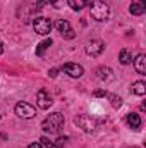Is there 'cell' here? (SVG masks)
Returning a JSON list of instances; mask_svg holds the SVG:
<instances>
[{
  "instance_id": "obj_27",
  "label": "cell",
  "mask_w": 146,
  "mask_h": 148,
  "mask_svg": "<svg viewBox=\"0 0 146 148\" xmlns=\"http://www.w3.org/2000/svg\"><path fill=\"white\" fill-rule=\"evenodd\" d=\"M48 2H50V3H55V2H57V0H48Z\"/></svg>"
},
{
  "instance_id": "obj_10",
  "label": "cell",
  "mask_w": 146,
  "mask_h": 148,
  "mask_svg": "<svg viewBox=\"0 0 146 148\" xmlns=\"http://www.w3.org/2000/svg\"><path fill=\"white\" fill-rule=\"evenodd\" d=\"M134 67L139 74H146V55L145 53H139L134 60Z\"/></svg>"
},
{
  "instance_id": "obj_12",
  "label": "cell",
  "mask_w": 146,
  "mask_h": 148,
  "mask_svg": "<svg viewBox=\"0 0 146 148\" xmlns=\"http://www.w3.org/2000/svg\"><path fill=\"white\" fill-rule=\"evenodd\" d=\"M131 91H132L134 95L143 97V95L146 93V83H145V81H136V83L131 86Z\"/></svg>"
},
{
  "instance_id": "obj_25",
  "label": "cell",
  "mask_w": 146,
  "mask_h": 148,
  "mask_svg": "<svg viewBox=\"0 0 146 148\" xmlns=\"http://www.w3.org/2000/svg\"><path fill=\"white\" fill-rule=\"evenodd\" d=\"M132 3H138V5H145V0H132Z\"/></svg>"
},
{
  "instance_id": "obj_2",
  "label": "cell",
  "mask_w": 146,
  "mask_h": 148,
  "mask_svg": "<svg viewBox=\"0 0 146 148\" xmlns=\"http://www.w3.org/2000/svg\"><path fill=\"white\" fill-rule=\"evenodd\" d=\"M62 124H64V115L60 112H53L41 122V129L50 131V133H57L62 127Z\"/></svg>"
},
{
  "instance_id": "obj_26",
  "label": "cell",
  "mask_w": 146,
  "mask_h": 148,
  "mask_svg": "<svg viewBox=\"0 0 146 148\" xmlns=\"http://www.w3.org/2000/svg\"><path fill=\"white\" fill-rule=\"evenodd\" d=\"M3 52V45H2V41H0V53Z\"/></svg>"
},
{
  "instance_id": "obj_15",
  "label": "cell",
  "mask_w": 146,
  "mask_h": 148,
  "mask_svg": "<svg viewBox=\"0 0 146 148\" xmlns=\"http://www.w3.org/2000/svg\"><path fill=\"white\" fill-rule=\"evenodd\" d=\"M57 29L60 31V33H65V31H69L71 29V24H69V21H65V19H60V21H57Z\"/></svg>"
},
{
  "instance_id": "obj_9",
  "label": "cell",
  "mask_w": 146,
  "mask_h": 148,
  "mask_svg": "<svg viewBox=\"0 0 146 148\" xmlns=\"http://www.w3.org/2000/svg\"><path fill=\"white\" fill-rule=\"evenodd\" d=\"M126 121H127V126H129L131 129H139V127H141V117H139L138 114H134V112L127 114V115H126Z\"/></svg>"
},
{
  "instance_id": "obj_11",
  "label": "cell",
  "mask_w": 146,
  "mask_h": 148,
  "mask_svg": "<svg viewBox=\"0 0 146 148\" xmlns=\"http://www.w3.org/2000/svg\"><path fill=\"white\" fill-rule=\"evenodd\" d=\"M119 60H120V64H122V66H127V64H131V62H132V53H131L127 48H122V50H120V53H119Z\"/></svg>"
},
{
  "instance_id": "obj_8",
  "label": "cell",
  "mask_w": 146,
  "mask_h": 148,
  "mask_svg": "<svg viewBox=\"0 0 146 148\" xmlns=\"http://www.w3.org/2000/svg\"><path fill=\"white\" fill-rule=\"evenodd\" d=\"M62 71H65L71 77H81L83 73H84V69H83L79 64H72V62L64 64V66H62Z\"/></svg>"
},
{
  "instance_id": "obj_6",
  "label": "cell",
  "mask_w": 146,
  "mask_h": 148,
  "mask_svg": "<svg viewBox=\"0 0 146 148\" xmlns=\"http://www.w3.org/2000/svg\"><path fill=\"white\" fill-rule=\"evenodd\" d=\"M36 103L40 109H43V110H46V109H50L52 105H53V98H52V95L46 91V90H40L36 95Z\"/></svg>"
},
{
  "instance_id": "obj_5",
  "label": "cell",
  "mask_w": 146,
  "mask_h": 148,
  "mask_svg": "<svg viewBox=\"0 0 146 148\" xmlns=\"http://www.w3.org/2000/svg\"><path fill=\"white\" fill-rule=\"evenodd\" d=\"M33 28L38 35H48L52 31V21L46 17H36L33 21Z\"/></svg>"
},
{
  "instance_id": "obj_17",
  "label": "cell",
  "mask_w": 146,
  "mask_h": 148,
  "mask_svg": "<svg viewBox=\"0 0 146 148\" xmlns=\"http://www.w3.org/2000/svg\"><path fill=\"white\" fill-rule=\"evenodd\" d=\"M67 3L71 5V9H74V10H81L86 5V0H67Z\"/></svg>"
},
{
  "instance_id": "obj_20",
  "label": "cell",
  "mask_w": 146,
  "mask_h": 148,
  "mask_svg": "<svg viewBox=\"0 0 146 148\" xmlns=\"http://www.w3.org/2000/svg\"><path fill=\"white\" fill-rule=\"evenodd\" d=\"M40 141H41V145H45V147H48V148H53V143H52V141H50L48 138H45V136H43V138H41Z\"/></svg>"
},
{
  "instance_id": "obj_16",
  "label": "cell",
  "mask_w": 146,
  "mask_h": 148,
  "mask_svg": "<svg viewBox=\"0 0 146 148\" xmlns=\"http://www.w3.org/2000/svg\"><path fill=\"white\" fill-rule=\"evenodd\" d=\"M129 10H131V14H132V16H141V14H145L146 7H145V5H138V3H132Z\"/></svg>"
},
{
  "instance_id": "obj_4",
  "label": "cell",
  "mask_w": 146,
  "mask_h": 148,
  "mask_svg": "<svg viewBox=\"0 0 146 148\" xmlns=\"http://www.w3.org/2000/svg\"><path fill=\"white\" fill-rule=\"evenodd\" d=\"M14 110H16V115L23 117V119H33V117L36 115V109H35L33 105L26 103V102H19Z\"/></svg>"
},
{
  "instance_id": "obj_28",
  "label": "cell",
  "mask_w": 146,
  "mask_h": 148,
  "mask_svg": "<svg viewBox=\"0 0 146 148\" xmlns=\"http://www.w3.org/2000/svg\"><path fill=\"white\" fill-rule=\"evenodd\" d=\"M132 148H138V147H132Z\"/></svg>"
},
{
  "instance_id": "obj_19",
  "label": "cell",
  "mask_w": 146,
  "mask_h": 148,
  "mask_svg": "<svg viewBox=\"0 0 146 148\" xmlns=\"http://www.w3.org/2000/svg\"><path fill=\"white\" fill-rule=\"evenodd\" d=\"M67 140H69V138H65V136H64V138H59V140L53 143V148H64L65 143H67Z\"/></svg>"
},
{
  "instance_id": "obj_24",
  "label": "cell",
  "mask_w": 146,
  "mask_h": 148,
  "mask_svg": "<svg viewBox=\"0 0 146 148\" xmlns=\"http://www.w3.org/2000/svg\"><path fill=\"white\" fill-rule=\"evenodd\" d=\"M28 148H43V145H41V143H31Z\"/></svg>"
},
{
  "instance_id": "obj_23",
  "label": "cell",
  "mask_w": 146,
  "mask_h": 148,
  "mask_svg": "<svg viewBox=\"0 0 146 148\" xmlns=\"http://www.w3.org/2000/svg\"><path fill=\"white\" fill-rule=\"evenodd\" d=\"M57 73H59V69H52V71L48 73V76H50V77H55V76H57Z\"/></svg>"
},
{
  "instance_id": "obj_21",
  "label": "cell",
  "mask_w": 146,
  "mask_h": 148,
  "mask_svg": "<svg viewBox=\"0 0 146 148\" xmlns=\"http://www.w3.org/2000/svg\"><path fill=\"white\" fill-rule=\"evenodd\" d=\"M62 36H64V38H67V40H71V38H74L76 35H74V31H72V29H69V31L62 33Z\"/></svg>"
},
{
  "instance_id": "obj_7",
  "label": "cell",
  "mask_w": 146,
  "mask_h": 148,
  "mask_svg": "<svg viewBox=\"0 0 146 148\" xmlns=\"http://www.w3.org/2000/svg\"><path fill=\"white\" fill-rule=\"evenodd\" d=\"M103 50H105V43L100 41V40H93V41L88 43V47H86V53L91 55V57H98Z\"/></svg>"
},
{
  "instance_id": "obj_13",
  "label": "cell",
  "mask_w": 146,
  "mask_h": 148,
  "mask_svg": "<svg viewBox=\"0 0 146 148\" xmlns=\"http://www.w3.org/2000/svg\"><path fill=\"white\" fill-rule=\"evenodd\" d=\"M110 74H112V71H110L108 67H100L96 71V79L98 81H108L110 77H112Z\"/></svg>"
},
{
  "instance_id": "obj_18",
  "label": "cell",
  "mask_w": 146,
  "mask_h": 148,
  "mask_svg": "<svg viewBox=\"0 0 146 148\" xmlns=\"http://www.w3.org/2000/svg\"><path fill=\"white\" fill-rule=\"evenodd\" d=\"M110 102H112V107L113 109H120V105H122V98L120 97H115V95H110Z\"/></svg>"
},
{
  "instance_id": "obj_22",
  "label": "cell",
  "mask_w": 146,
  "mask_h": 148,
  "mask_svg": "<svg viewBox=\"0 0 146 148\" xmlns=\"http://www.w3.org/2000/svg\"><path fill=\"white\" fill-rule=\"evenodd\" d=\"M107 95H108V93H107L105 90H96V91H95V97H107Z\"/></svg>"
},
{
  "instance_id": "obj_14",
  "label": "cell",
  "mask_w": 146,
  "mask_h": 148,
  "mask_svg": "<svg viewBox=\"0 0 146 148\" xmlns=\"http://www.w3.org/2000/svg\"><path fill=\"white\" fill-rule=\"evenodd\" d=\"M50 45H52V38H46V40H43V41H41V43L36 47V55H43V52H45V50H46Z\"/></svg>"
},
{
  "instance_id": "obj_1",
  "label": "cell",
  "mask_w": 146,
  "mask_h": 148,
  "mask_svg": "<svg viewBox=\"0 0 146 148\" xmlns=\"http://www.w3.org/2000/svg\"><path fill=\"white\" fill-rule=\"evenodd\" d=\"M89 10H91V17L96 21H105L110 16L108 5L103 0H91L89 2Z\"/></svg>"
},
{
  "instance_id": "obj_3",
  "label": "cell",
  "mask_w": 146,
  "mask_h": 148,
  "mask_svg": "<svg viewBox=\"0 0 146 148\" xmlns=\"http://www.w3.org/2000/svg\"><path fill=\"white\" fill-rule=\"evenodd\" d=\"M74 124L79 126L86 133H93L96 129V122L91 117H88V115H77V117H74Z\"/></svg>"
}]
</instances>
